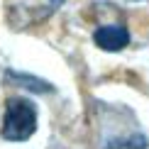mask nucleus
Here are the masks:
<instances>
[{"mask_svg":"<svg viewBox=\"0 0 149 149\" xmlns=\"http://www.w3.org/2000/svg\"><path fill=\"white\" fill-rule=\"evenodd\" d=\"M37 130V110L27 98H10L3 117V137L10 142H24Z\"/></svg>","mask_w":149,"mask_h":149,"instance_id":"obj_1","label":"nucleus"},{"mask_svg":"<svg viewBox=\"0 0 149 149\" xmlns=\"http://www.w3.org/2000/svg\"><path fill=\"white\" fill-rule=\"evenodd\" d=\"M95 44L105 49V52H120L130 44V32L122 24H105V27H98L95 34H93Z\"/></svg>","mask_w":149,"mask_h":149,"instance_id":"obj_2","label":"nucleus"},{"mask_svg":"<svg viewBox=\"0 0 149 149\" xmlns=\"http://www.w3.org/2000/svg\"><path fill=\"white\" fill-rule=\"evenodd\" d=\"M8 78H12L15 83L27 86V91H37V93L52 91V86H49V83H44V81H37V78H32V76H15V73H8Z\"/></svg>","mask_w":149,"mask_h":149,"instance_id":"obj_3","label":"nucleus"}]
</instances>
